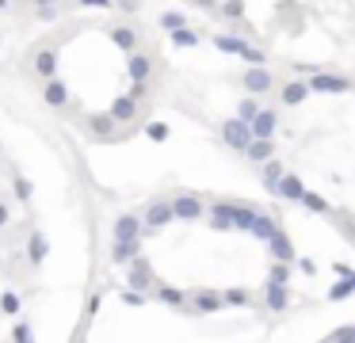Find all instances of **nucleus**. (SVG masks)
Returning <instances> with one entry per match:
<instances>
[{
    "mask_svg": "<svg viewBox=\"0 0 355 343\" xmlns=\"http://www.w3.org/2000/svg\"><path fill=\"white\" fill-rule=\"evenodd\" d=\"M126 290H138V294H149L153 290V267H149L145 256H134L130 263H126Z\"/></svg>",
    "mask_w": 355,
    "mask_h": 343,
    "instance_id": "obj_1",
    "label": "nucleus"
},
{
    "mask_svg": "<svg viewBox=\"0 0 355 343\" xmlns=\"http://www.w3.org/2000/svg\"><path fill=\"white\" fill-rule=\"evenodd\" d=\"M222 141L230 149H237V153H245V149L252 145V130H248V123H241V118H225L222 123Z\"/></svg>",
    "mask_w": 355,
    "mask_h": 343,
    "instance_id": "obj_2",
    "label": "nucleus"
},
{
    "mask_svg": "<svg viewBox=\"0 0 355 343\" xmlns=\"http://www.w3.org/2000/svg\"><path fill=\"white\" fill-rule=\"evenodd\" d=\"M272 88H275V76L267 73L264 65H248L245 69V92L260 96V92H272Z\"/></svg>",
    "mask_w": 355,
    "mask_h": 343,
    "instance_id": "obj_3",
    "label": "nucleus"
},
{
    "mask_svg": "<svg viewBox=\"0 0 355 343\" xmlns=\"http://www.w3.org/2000/svg\"><path fill=\"white\" fill-rule=\"evenodd\" d=\"M172 214L180 221H195V218H203V214H207V206H203V198H199V195H180L172 202Z\"/></svg>",
    "mask_w": 355,
    "mask_h": 343,
    "instance_id": "obj_4",
    "label": "nucleus"
},
{
    "mask_svg": "<svg viewBox=\"0 0 355 343\" xmlns=\"http://www.w3.org/2000/svg\"><path fill=\"white\" fill-rule=\"evenodd\" d=\"M267 248H272L275 263H294V245H290V237L283 233V225L275 229L272 237H267Z\"/></svg>",
    "mask_w": 355,
    "mask_h": 343,
    "instance_id": "obj_5",
    "label": "nucleus"
},
{
    "mask_svg": "<svg viewBox=\"0 0 355 343\" xmlns=\"http://www.w3.org/2000/svg\"><path fill=\"white\" fill-rule=\"evenodd\" d=\"M347 88H352V81H347V76L314 73V81H310V92H329V96H336V92H347Z\"/></svg>",
    "mask_w": 355,
    "mask_h": 343,
    "instance_id": "obj_6",
    "label": "nucleus"
},
{
    "mask_svg": "<svg viewBox=\"0 0 355 343\" xmlns=\"http://www.w3.org/2000/svg\"><path fill=\"white\" fill-rule=\"evenodd\" d=\"M272 195L287 198V202H298V198L306 195V183L298 180V176H290V172H287V176H283V180H279V183H275V187H272Z\"/></svg>",
    "mask_w": 355,
    "mask_h": 343,
    "instance_id": "obj_7",
    "label": "nucleus"
},
{
    "mask_svg": "<svg viewBox=\"0 0 355 343\" xmlns=\"http://www.w3.org/2000/svg\"><path fill=\"white\" fill-rule=\"evenodd\" d=\"M172 218H176V214H172V202H153V206L145 210V218H141V225L157 233V229H161V225H168Z\"/></svg>",
    "mask_w": 355,
    "mask_h": 343,
    "instance_id": "obj_8",
    "label": "nucleus"
},
{
    "mask_svg": "<svg viewBox=\"0 0 355 343\" xmlns=\"http://www.w3.org/2000/svg\"><path fill=\"white\" fill-rule=\"evenodd\" d=\"M191 305L199 313H218V309H225V298H222V290H199V294H191Z\"/></svg>",
    "mask_w": 355,
    "mask_h": 343,
    "instance_id": "obj_9",
    "label": "nucleus"
},
{
    "mask_svg": "<svg viewBox=\"0 0 355 343\" xmlns=\"http://www.w3.org/2000/svg\"><path fill=\"white\" fill-rule=\"evenodd\" d=\"M275 126H279V114L275 111H260L252 123H248V130H252V138H275Z\"/></svg>",
    "mask_w": 355,
    "mask_h": 343,
    "instance_id": "obj_10",
    "label": "nucleus"
},
{
    "mask_svg": "<svg viewBox=\"0 0 355 343\" xmlns=\"http://www.w3.org/2000/svg\"><path fill=\"white\" fill-rule=\"evenodd\" d=\"M230 210H233V202H225V198H218V202L207 210L210 214V225H214L218 233H230V229H233V214Z\"/></svg>",
    "mask_w": 355,
    "mask_h": 343,
    "instance_id": "obj_11",
    "label": "nucleus"
},
{
    "mask_svg": "<svg viewBox=\"0 0 355 343\" xmlns=\"http://www.w3.org/2000/svg\"><path fill=\"white\" fill-rule=\"evenodd\" d=\"M134 256H141V237L115 240V245H111V263H130Z\"/></svg>",
    "mask_w": 355,
    "mask_h": 343,
    "instance_id": "obj_12",
    "label": "nucleus"
},
{
    "mask_svg": "<svg viewBox=\"0 0 355 343\" xmlns=\"http://www.w3.org/2000/svg\"><path fill=\"white\" fill-rule=\"evenodd\" d=\"M141 237V218L138 214H119L115 218V240H130Z\"/></svg>",
    "mask_w": 355,
    "mask_h": 343,
    "instance_id": "obj_13",
    "label": "nucleus"
},
{
    "mask_svg": "<svg viewBox=\"0 0 355 343\" xmlns=\"http://www.w3.org/2000/svg\"><path fill=\"white\" fill-rule=\"evenodd\" d=\"M111 118H115L119 126H123V123H134V118H138V99L119 96L115 103H111Z\"/></svg>",
    "mask_w": 355,
    "mask_h": 343,
    "instance_id": "obj_14",
    "label": "nucleus"
},
{
    "mask_svg": "<svg viewBox=\"0 0 355 343\" xmlns=\"http://www.w3.org/2000/svg\"><path fill=\"white\" fill-rule=\"evenodd\" d=\"M245 156H248V160H256V164L272 160V156H275V138H252V145L245 149Z\"/></svg>",
    "mask_w": 355,
    "mask_h": 343,
    "instance_id": "obj_15",
    "label": "nucleus"
},
{
    "mask_svg": "<svg viewBox=\"0 0 355 343\" xmlns=\"http://www.w3.org/2000/svg\"><path fill=\"white\" fill-rule=\"evenodd\" d=\"M34 73H39V76H46V81H54V73H58V54H54L50 46L34 54Z\"/></svg>",
    "mask_w": 355,
    "mask_h": 343,
    "instance_id": "obj_16",
    "label": "nucleus"
},
{
    "mask_svg": "<svg viewBox=\"0 0 355 343\" xmlns=\"http://www.w3.org/2000/svg\"><path fill=\"white\" fill-rule=\"evenodd\" d=\"M233 229H241V233H248V229H252V221H256V206H248V202H233Z\"/></svg>",
    "mask_w": 355,
    "mask_h": 343,
    "instance_id": "obj_17",
    "label": "nucleus"
},
{
    "mask_svg": "<svg viewBox=\"0 0 355 343\" xmlns=\"http://www.w3.org/2000/svg\"><path fill=\"white\" fill-rule=\"evenodd\" d=\"M50 256V240L42 237V233H31V240H27V260L34 263V267H42Z\"/></svg>",
    "mask_w": 355,
    "mask_h": 343,
    "instance_id": "obj_18",
    "label": "nucleus"
},
{
    "mask_svg": "<svg viewBox=\"0 0 355 343\" xmlns=\"http://www.w3.org/2000/svg\"><path fill=\"white\" fill-rule=\"evenodd\" d=\"M279 229V218H272V214H264L260 210L256 214V221H252V229H248V237H256V240H267Z\"/></svg>",
    "mask_w": 355,
    "mask_h": 343,
    "instance_id": "obj_19",
    "label": "nucleus"
},
{
    "mask_svg": "<svg viewBox=\"0 0 355 343\" xmlns=\"http://www.w3.org/2000/svg\"><path fill=\"white\" fill-rule=\"evenodd\" d=\"M153 298H157L161 305H172V309H183V305L191 302V298L183 294V290H176V286H157V290H153Z\"/></svg>",
    "mask_w": 355,
    "mask_h": 343,
    "instance_id": "obj_20",
    "label": "nucleus"
},
{
    "mask_svg": "<svg viewBox=\"0 0 355 343\" xmlns=\"http://www.w3.org/2000/svg\"><path fill=\"white\" fill-rule=\"evenodd\" d=\"M264 305L267 309H275V313H283L290 305V294H287V286H275V282H267V290H264Z\"/></svg>",
    "mask_w": 355,
    "mask_h": 343,
    "instance_id": "obj_21",
    "label": "nucleus"
},
{
    "mask_svg": "<svg viewBox=\"0 0 355 343\" xmlns=\"http://www.w3.org/2000/svg\"><path fill=\"white\" fill-rule=\"evenodd\" d=\"M92 134H96L99 141H111V138H119V123L111 114H96V118H92Z\"/></svg>",
    "mask_w": 355,
    "mask_h": 343,
    "instance_id": "obj_22",
    "label": "nucleus"
},
{
    "mask_svg": "<svg viewBox=\"0 0 355 343\" xmlns=\"http://www.w3.org/2000/svg\"><path fill=\"white\" fill-rule=\"evenodd\" d=\"M126 73H130L134 81H149V73H153V57L130 54V61H126Z\"/></svg>",
    "mask_w": 355,
    "mask_h": 343,
    "instance_id": "obj_23",
    "label": "nucleus"
},
{
    "mask_svg": "<svg viewBox=\"0 0 355 343\" xmlns=\"http://www.w3.org/2000/svg\"><path fill=\"white\" fill-rule=\"evenodd\" d=\"M42 96H46V103H50V107H65V103H69V88H65V81H46V92H42Z\"/></svg>",
    "mask_w": 355,
    "mask_h": 343,
    "instance_id": "obj_24",
    "label": "nucleus"
},
{
    "mask_svg": "<svg viewBox=\"0 0 355 343\" xmlns=\"http://www.w3.org/2000/svg\"><path fill=\"white\" fill-rule=\"evenodd\" d=\"M306 96H310V84H302V81H290L287 88H283V103L287 107H298Z\"/></svg>",
    "mask_w": 355,
    "mask_h": 343,
    "instance_id": "obj_25",
    "label": "nucleus"
},
{
    "mask_svg": "<svg viewBox=\"0 0 355 343\" xmlns=\"http://www.w3.org/2000/svg\"><path fill=\"white\" fill-rule=\"evenodd\" d=\"M111 42H115L119 50H126V54H134V46H138V34H134L130 27H115V31H111Z\"/></svg>",
    "mask_w": 355,
    "mask_h": 343,
    "instance_id": "obj_26",
    "label": "nucleus"
},
{
    "mask_svg": "<svg viewBox=\"0 0 355 343\" xmlns=\"http://www.w3.org/2000/svg\"><path fill=\"white\" fill-rule=\"evenodd\" d=\"M283 176H287V168H283L279 160H264V187H267V191H272L275 183L283 180Z\"/></svg>",
    "mask_w": 355,
    "mask_h": 343,
    "instance_id": "obj_27",
    "label": "nucleus"
},
{
    "mask_svg": "<svg viewBox=\"0 0 355 343\" xmlns=\"http://www.w3.org/2000/svg\"><path fill=\"white\" fill-rule=\"evenodd\" d=\"M298 202L306 206V210H310V214H332V206H329V202H325V198H321V195H314V191H306V195L298 198Z\"/></svg>",
    "mask_w": 355,
    "mask_h": 343,
    "instance_id": "obj_28",
    "label": "nucleus"
},
{
    "mask_svg": "<svg viewBox=\"0 0 355 343\" xmlns=\"http://www.w3.org/2000/svg\"><path fill=\"white\" fill-rule=\"evenodd\" d=\"M225 305H237V309H245V305H252V294L248 290H241V286H233V290H222Z\"/></svg>",
    "mask_w": 355,
    "mask_h": 343,
    "instance_id": "obj_29",
    "label": "nucleus"
},
{
    "mask_svg": "<svg viewBox=\"0 0 355 343\" xmlns=\"http://www.w3.org/2000/svg\"><path fill=\"white\" fill-rule=\"evenodd\" d=\"M352 294H355V290H352V282H347V278H336V282L329 286V302H347Z\"/></svg>",
    "mask_w": 355,
    "mask_h": 343,
    "instance_id": "obj_30",
    "label": "nucleus"
},
{
    "mask_svg": "<svg viewBox=\"0 0 355 343\" xmlns=\"http://www.w3.org/2000/svg\"><path fill=\"white\" fill-rule=\"evenodd\" d=\"M267 282L287 286V282H290V263H272V275H267Z\"/></svg>",
    "mask_w": 355,
    "mask_h": 343,
    "instance_id": "obj_31",
    "label": "nucleus"
},
{
    "mask_svg": "<svg viewBox=\"0 0 355 343\" xmlns=\"http://www.w3.org/2000/svg\"><path fill=\"white\" fill-rule=\"evenodd\" d=\"M256 114H260L256 99H241V107H237V118H241V123H252Z\"/></svg>",
    "mask_w": 355,
    "mask_h": 343,
    "instance_id": "obj_32",
    "label": "nucleus"
},
{
    "mask_svg": "<svg viewBox=\"0 0 355 343\" xmlns=\"http://www.w3.org/2000/svg\"><path fill=\"white\" fill-rule=\"evenodd\" d=\"M222 16H225V19H245V0H225V4H222Z\"/></svg>",
    "mask_w": 355,
    "mask_h": 343,
    "instance_id": "obj_33",
    "label": "nucleus"
},
{
    "mask_svg": "<svg viewBox=\"0 0 355 343\" xmlns=\"http://www.w3.org/2000/svg\"><path fill=\"white\" fill-rule=\"evenodd\" d=\"M0 309H4V313H12V317H16V313L23 309V305H19V294H12V290H4V294H0Z\"/></svg>",
    "mask_w": 355,
    "mask_h": 343,
    "instance_id": "obj_34",
    "label": "nucleus"
},
{
    "mask_svg": "<svg viewBox=\"0 0 355 343\" xmlns=\"http://www.w3.org/2000/svg\"><path fill=\"white\" fill-rule=\"evenodd\" d=\"M172 42H176V46H199V34L183 27V31H172Z\"/></svg>",
    "mask_w": 355,
    "mask_h": 343,
    "instance_id": "obj_35",
    "label": "nucleus"
},
{
    "mask_svg": "<svg viewBox=\"0 0 355 343\" xmlns=\"http://www.w3.org/2000/svg\"><path fill=\"white\" fill-rule=\"evenodd\" d=\"M329 340H336V343H355V324H340L336 332L329 335Z\"/></svg>",
    "mask_w": 355,
    "mask_h": 343,
    "instance_id": "obj_36",
    "label": "nucleus"
},
{
    "mask_svg": "<svg viewBox=\"0 0 355 343\" xmlns=\"http://www.w3.org/2000/svg\"><path fill=\"white\" fill-rule=\"evenodd\" d=\"M161 23H165L168 31H183V27H187V23H183V16H180V12H165V16H161Z\"/></svg>",
    "mask_w": 355,
    "mask_h": 343,
    "instance_id": "obj_37",
    "label": "nucleus"
},
{
    "mask_svg": "<svg viewBox=\"0 0 355 343\" xmlns=\"http://www.w3.org/2000/svg\"><path fill=\"white\" fill-rule=\"evenodd\" d=\"M145 134H149L153 141H168V126H165V123H149Z\"/></svg>",
    "mask_w": 355,
    "mask_h": 343,
    "instance_id": "obj_38",
    "label": "nucleus"
},
{
    "mask_svg": "<svg viewBox=\"0 0 355 343\" xmlns=\"http://www.w3.org/2000/svg\"><path fill=\"white\" fill-rule=\"evenodd\" d=\"M12 340H16V343H34V332H31V324H16V332H12Z\"/></svg>",
    "mask_w": 355,
    "mask_h": 343,
    "instance_id": "obj_39",
    "label": "nucleus"
},
{
    "mask_svg": "<svg viewBox=\"0 0 355 343\" xmlns=\"http://www.w3.org/2000/svg\"><path fill=\"white\" fill-rule=\"evenodd\" d=\"M123 305H134V309H138V305H145V294H138V290H123Z\"/></svg>",
    "mask_w": 355,
    "mask_h": 343,
    "instance_id": "obj_40",
    "label": "nucleus"
},
{
    "mask_svg": "<svg viewBox=\"0 0 355 343\" xmlns=\"http://www.w3.org/2000/svg\"><path fill=\"white\" fill-rule=\"evenodd\" d=\"M16 198H19V202L31 198V183H27V180H16Z\"/></svg>",
    "mask_w": 355,
    "mask_h": 343,
    "instance_id": "obj_41",
    "label": "nucleus"
},
{
    "mask_svg": "<svg viewBox=\"0 0 355 343\" xmlns=\"http://www.w3.org/2000/svg\"><path fill=\"white\" fill-rule=\"evenodd\" d=\"M298 271H302V275H314L317 263H314V260H298Z\"/></svg>",
    "mask_w": 355,
    "mask_h": 343,
    "instance_id": "obj_42",
    "label": "nucleus"
},
{
    "mask_svg": "<svg viewBox=\"0 0 355 343\" xmlns=\"http://www.w3.org/2000/svg\"><path fill=\"white\" fill-rule=\"evenodd\" d=\"M332 271H336V278H347V275H352L355 267H347V263H336V267H332Z\"/></svg>",
    "mask_w": 355,
    "mask_h": 343,
    "instance_id": "obj_43",
    "label": "nucleus"
},
{
    "mask_svg": "<svg viewBox=\"0 0 355 343\" xmlns=\"http://www.w3.org/2000/svg\"><path fill=\"white\" fill-rule=\"evenodd\" d=\"M77 4H92V8H111V0H77Z\"/></svg>",
    "mask_w": 355,
    "mask_h": 343,
    "instance_id": "obj_44",
    "label": "nucleus"
},
{
    "mask_svg": "<svg viewBox=\"0 0 355 343\" xmlns=\"http://www.w3.org/2000/svg\"><path fill=\"white\" fill-rule=\"evenodd\" d=\"M8 221H12V214H8V206L0 202V225H8Z\"/></svg>",
    "mask_w": 355,
    "mask_h": 343,
    "instance_id": "obj_45",
    "label": "nucleus"
},
{
    "mask_svg": "<svg viewBox=\"0 0 355 343\" xmlns=\"http://www.w3.org/2000/svg\"><path fill=\"white\" fill-rule=\"evenodd\" d=\"M347 282H352V290H355V271H352V275H347Z\"/></svg>",
    "mask_w": 355,
    "mask_h": 343,
    "instance_id": "obj_46",
    "label": "nucleus"
},
{
    "mask_svg": "<svg viewBox=\"0 0 355 343\" xmlns=\"http://www.w3.org/2000/svg\"><path fill=\"white\" fill-rule=\"evenodd\" d=\"M0 8H8V0H0Z\"/></svg>",
    "mask_w": 355,
    "mask_h": 343,
    "instance_id": "obj_47",
    "label": "nucleus"
},
{
    "mask_svg": "<svg viewBox=\"0 0 355 343\" xmlns=\"http://www.w3.org/2000/svg\"><path fill=\"white\" fill-rule=\"evenodd\" d=\"M325 343H336V340H325Z\"/></svg>",
    "mask_w": 355,
    "mask_h": 343,
    "instance_id": "obj_48",
    "label": "nucleus"
}]
</instances>
